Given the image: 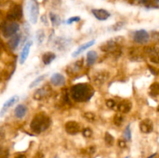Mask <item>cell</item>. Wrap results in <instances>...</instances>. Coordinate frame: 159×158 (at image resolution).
Masks as SVG:
<instances>
[{
	"mask_svg": "<svg viewBox=\"0 0 159 158\" xmlns=\"http://www.w3.org/2000/svg\"><path fill=\"white\" fill-rule=\"evenodd\" d=\"M71 97L76 102H86L93 97L94 90L93 87L86 83H80L71 88Z\"/></svg>",
	"mask_w": 159,
	"mask_h": 158,
	"instance_id": "6da1fadb",
	"label": "cell"
},
{
	"mask_svg": "<svg viewBox=\"0 0 159 158\" xmlns=\"http://www.w3.org/2000/svg\"><path fill=\"white\" fill-rule=\"evenodd\" d=\"M51 125V119L44 113H38L31 121L30 129L35 133H41Z\"/></svg>",
	"mask_w": 159,
	"mask_h": 158,
	"instance_id": "7a4b0ae2",
	"label": "cell"
},
{
	"mask_svg": "<svg viewBox=\"0 0 159 158\" xmlns=\"http://www.w3.org/2000/svg\"><path fill=\"white\" fill-rule=\"evenodd\" d=\"M123 42V38L120 37H115L107 40L106 43H102L100 46L101 50L106 53H114L117 52L120 47L121 43Z\"/></svg>",
	"mask_w": 159,
	"mask_h": 158,
	"instance_id": "3957f363",
	"label": "cell"
},
{
	"mask_svg": "<svg viewBox=\"0 0 159 158\" xmlns=\"http://www.w3.org/2000/svg\"><path fill=\"white\" fill-rule=\"evenodd\" d=\"M28 12L30 21L32 24L37 23L39 17V6L36 0H30L28 2Z\"/></svg>",
	"mask_w": 159,
	"mask_h": 158,
	"instance_id": "277c9868",
	"label": "cell"
},
{
	"mask_svg": "<svg viewBox=\"0 0 159 158\" xmlns=\"http://www.w3.org/2000/svg\"><path fill=\"white\" fill-rule=\"evenodd\" d=\"M51 92H52V90H51V87L48 85H45L34 92V99L37 101L43 100V99L50 97Z\"/></svg>",
	"mask_w": 159,
	"mask_h": 158,
	"instance_id": "5b68a950",
	"label": "cell"
},
{
	"mask_svg": "<svg viewBox=\"0 0 159 158\" xmlns=\"http://www.w3.org/2000/svg\"><path fill=\"white\" fill-rule=\"evenodd\" d=\"M22 16H23V10L20 5H15L12 6L7 13V19L11 21L21 20Z\"/></svg>",
	"mask_w": 159,
	"mask_h": 158,
	"instance_id": "8992f818",
	"label": "cell"
},
{
	"mask_svg": "<svg viewBox=\"0 0 159 158\" xmlns=\"http://www.w3.org/2000/svg\"><path fill=\"white\" fill-rule=\"evenodd\" d=\"M19 29H20V25L16 22H12L4 26L2 29V34L4 37L8 38V37H11L15 35Z\"/></svg>",
	"mask_w": 159,
	"mask_h": 158,
	"instance_id": "52a82bcc",
	"label": "cell"
},
{
	"mask_svg": "<svg viewBox=\"0 0 159 158\" xmlns=\"http://www.w3.org/2000/svg\"><path fill=\"white\" fill-rule=\"evenodd\" d=\"M149 39H150V36H149L148 33L144 29H140L135 32L134 36V40L136 43H146L148 42Z\"/></svg>",
	"mask_w": 159,
	"mask_h": 158,
	"instance_id": "ba28073f",
	"label": "cell"
},
{
	"mask_svg": "<svg viewBox=\"0 0 159 158\" xmlns=\"http://www.w3.org/2000/svg\"><path fill=\"white\" fill-rule=\"evenodd\" d=\"M19 99H20V98H19L18 95H13L11 98H9V99L3 104L2 107L1 111H0V117L4 116L11 107L13 106L16 103H17Z\"/></svg>",
	"mask_w": 159,
	"mask_h": 158,
	"instance_id": "9c48e42d",
	"label": "cell"
},
{
	"mask_svg": "<svg viewBox=\"0 0 159 158\" xmlns=\"http://www.w3.org/2000/svg\"><path fill=\"white\" fill-rule=\"evenodd\" d=\"M65 131L71 135H75L81 130V126L75 121H68L65 125Z\"/></svg>",
	"mask_w": 159,
	"mask_h": 158,
	"instance_id": "30bf717a",
	"label": "cell"
},
{
	"mask_svg": "<svg viewBox=\"0 0 159 158\" xmlns=\"http://www.w3.org/2000/svg\"><path fill=\"white\" fill-rule=\"evenodd\" d=\"M70 40L64 37H58L54 42V46H55L57 50H64L67 49L70 45Z\"/></svg>",
	"mask_w": 159,
	"mask_h": 158,
	"instance_id": "8fae6325",
	"label": "cell"
},
{
	"mask_svg": "<svg viewBox=\"0 0 159 158\" xmlns=\"http://www.w3.org/2000/svg\"><path fill=\"white\" fill-rule=\"evenodd\" d=\"M82 65H83V60H77L75 63H72L71 64L68 65V68H66V71L69 75L75 74L80 71L81 68H82Z\"/></svg>",
	"mask_w": 159,
	"mask_h": 158,
	"instance_id": "7c38bea8",
	"label": "cell"
},
{
	"mask_svg": "<svg viewBox=\"0 0 159 158\" xmlns=\"http://www.w3.org/2000/svg\"><path fill=\"white\" fill-rule=\"evenodd\" d=\"M154 125L151 119H145L140 123V129L144 133H150L153 131Z\"/></svg>",
	"mask_w": 159,
	"mask_h": 158,
	"instance_id": "4fadbf2b",
	"label": "cell"
},
{
	"mask_svg": "<svg viewBox=\"0 0 159 158\" xmlns=\"http://www.w3.org/2000/svg\"><path fill=\"white\" fill-rule=\"evenodd\" d=\"M92 12L94 15L97 20L103 21V20H107L109 17L110 16V13L107 11L106 9H93Z\"/></svg>",
	"mask_w": 159,
	"mask_h": 158,
	"instance_id": "5bb4252c",
	"label": "cell"
},
{
	"mask_svg": "<svg viewBox=\"0 0 159 158\" xmlns=\"http://www.w3.org/2000/svg\"><path fill=\"white\" fill-rule=\"evenodd\" d=\"M32 46V41H29L24 45L23 48L22 49L21 53H20V64H23L25 63V61L27 59L28 56H29L30 50V47Z\"/></svg>",
	"mask_w": 159,
	"mask_h": 158,
	"instance_id": "9a60e30c",
	"label": "cell"
},
{
	"mask_svg": "<svg viewBox=\"0 0 159 158\" xmlns=\"http://www.w3.org/2000/svg\"><path fill=\"white\" fill-rule=\"evenodd\" d=\"M95 43H96V40H90V41L83 43V44L81 45V46H79V47L77 48V50L74 51V53L72 54V57H77L78 56L80 55L82 53H83L85 50H87L88 48H89L90 46H93V45L95 44Z\"/></svg>",
	"mask_w": 159,
	"mask_h": 158,
	"instance_id": "2e32d148",
	"label": "cell"
},
{
	"mask_svg": "<svg viewBox=\"0 0 159 158\" xmlns=\"http://www.w3.org/2000/svg\"><path fill=\"white\" fill-rule=\"evenodd\" d=\"M132 108V102L130 100L121 101L117 106V109L120 113H128Z\"/></svg>",
	"mask_w": 159,
	"mask_h": 158,
	"instance_id": "e0dca14e",
	"label": "cell"
},
{
	"mask_svg": "<svg viewBox=\"0 0 159 158\" xmlns=\"http://www.w3.org/2000/svg\"><path fill=\"white\" fill-rule=\"evenodd\" d=\"M51 82L54 86H62L65 84V77L59 73H55L51 76Z\"/></svg>",
	"mask_w": 159,
	"mask_h": 158,
	"instance_id": "ac0fdd59",
	"label": "cell"
},
{
	"mask_svg": "<svg viewBox=\"0 0 159 158\" xmlns=\"http://www.w3.org/2000/svg\"><path fill=\"white\" fill-rule=\"evenodd\" d=\"M26 112H27V108L26 107V105L20 104L16 107L15 110H14V114H15L16 117L18 119H23L26 116Z\"/></svg>",
	"mask_w": 159,
	"mask_h": 158,
	"instance_id": "d6986e66",
	"label": "cell"
},
{
	"mask_svg": "<svg viewBox=\"0 0 159 158\" xmlns=\"http://www.w3.org/2000/svg\"><path fill=\"white\" fill-rule=\"evenodd\" d=\"M20 38H21V37H20V34H15V35H13L12 37H11V39L9 40V41L8 42L9 48L12 50L16 49L17 46L20 44Z\"/></svg>",
	"mask_w": 159,
	"mask_h": 158,
	"instance_id": "ffe728a7",
	"label": "cell"
},
{
	"mask_svg": "<svg viewBox=\"0 0 159 158\" xmlns=\"http://www.w3.org/2000/svg\"><path fill=\"white\" fill-rule=\"evenodd\" d=\"M97 53L95 50H90L87 53L86 55V63L88 66H92L96 63L97 60Z\"/></svg>",
	"mask_w": 159,
	"mask_h": 158,
	"instance_id": "44dd1931",
	"label": "cell"
},
{
	"mask_svg": "<svg viewBox=\"0 0 159 158\" xmlns=\"http://www.w3.org/2000/svg\"><path fill=\"white\" fill-rule=\"evenodd\" d=\"M148 54L152 62L155 64H159V50L149 49L148 50Z\"/></svg>",
	"mask_w": 159,
	"mask_h": 158,
	"instance_id": "7402d4cb",
	"label": "cell"
},
{
	"mask_svg": "<svg viewBox=\"0 0 159 158\" xmlns=\"http://www.w3.org/2000/svg\"><path fill=\"white\" fill-rule=\"evenodd\" d=\"M56 58V55L53 52H46L42 56V60L45 65H48Z\"/></svg>",
	"mask_w": 159,
	"mask_h": 158,
	"instance_id": "603a6c76",
	"label": "cell"
},
{
	"mask_svg": "<svg viewBox=\"0 0 159 158\" xmlns=\"http://www.w3.org/2000/svg\"><path fill=\"white\" fill-rule=\"evenodd\" d=\"M107 79V74L105 72H99L94 76L93 77V81L96 84V85H101L103 82L106 81Z\"/></svg>",
	"mask_w": 159,
	"mask_h": 158,
	"instance_id": "cb8c5ba5",
	"label": "cell"
},
{
	"mask_svg": "<svg viewBox=\"0 0 159 158\" xmlns=\"http://www.w3.org/2000/svg\"><path fill=\"white\" fill-rule=\"evenodd\" d=\"M149 94L152 97H158L159 96V83L158 82H154L149 87Z\"/></svg>",
	"mask_w": 159,
	"mask_h": 158,
	"instance_id": "d4e9b609",
	"label": "cell"
},
{
	"mask_svg": "<svg viewBox=\"0 0 159 158\" xmlns=\"http://www.w3.org/2000/svg\"><path fill=\"white\" fill-rule=\"evenodd\" d=\"M50 20H51V23L54 26H57L61 24V18L59 15H57V14L53 13V12H51L50 13Z\"/></svg>",
	"mask_w": 159,
	"mask_h": 158,
	"instance_id": "484cf974",
	"label": "cell"
},
{
	"mask_svg": "<svg viewBox=\"0 0 159 158\" xmlns=\"http://www.w3.org/2000/svg\"><path fill=\"white\" fill-rule=\"evenodd\" d=\"M45 38V33L43 29H38L36 33V40H37L38 45L43 43Z\"/></svg>",
	"mask_w": 159,
	"mask_h": 158,
	"instance_id": "4316f807",
	"label": "cell"
},
{
	"mask_svg": "<svg viewBox=\"0 0 159 158\" xmlns=\"http://www.w3.org/2000/svg\"><path fill=\"white\" fill-rule=\"evenodd\" d=\"M47 77V74H42V75L39 76V77H37V78L35 79V80L33 81L32 82L30 83V85L29 86V88H34V87L37 86V85H39V84L40 83L41 81H43V80L45 79V77Z\"/></svg>",
	"mask_w": 159,
	"mask_h": 158,
	"instance_id": "83f0119b",
	"label": "cell"
},
{
	"mask_svg": "<svg viewBox=\"0 0 159 158\" xmlns=\"http://www.w3.org/2000/svg\"><path fill=\"white\" fill-rule=\"evenodd\" d=\"M124 122V116L121 113H116L113 117V122L116 126H120Z\"/></svg>",
	"mask_w": 159,
	"mask_h": 158,
	"instance_id": "f1b7e54d",
	"label": "cell"
},
{
	"mask_svg": "<svg viewBox=\"0 0 159 158\" xmlns=\"http://www.w3.org/2000/svg\"><path fill=\"white\" fill-rule=\"evenodd\" d=\"M124 137L127 141H130L131 139V130H130V125H128L126 127L124 133Z\"/></svg>",
	"mask_w": 159,
	"mask_h": 158,
	"instance_id": "f546056e",
	"label": "cell"
},
{
	"mask_svg": "<svg viewBox=\"0 0 159 158\" xmlns=\"http://www.w3.org/2000/svg\"><path fill=\"white\" fill-rule=\"evenodd\" d=\"M105 142L107 145L112 146L113 143H114V138L112 136L110 133H106L105 135Z\"/></svg>",
	"mask_w": 159,
	"mask_h": 158,
	"instance_id": "4dcf8cb0",
	"label": "cell"
},
{
	"mask_svg": "<svg viewBox=\"0 0 159 158\" xmlns=\"http://www.w3.org/2000/svg\"><path fill=\"white\" fill-rule=\"evenodd\" d=\"M84 118L89 122H94L95 119H96V115L94 113L89 112H85L84 114Z\"/></svg>",
	"mask_w": 159,
	"mask_h": 158,
	"instance_id": "1f68e13d",
	"label": "cell"
},
{
	"mask_svg": "<svg viewBox=\"0 0 159 158\" xmlns=\"http://www.w3.org/2000/svg\"><path fill=\"white\" fill-rule=\"evenodd\" d=\"M82 135L85 138H89L93 136V131L90 128H85L82 130Z\"/></svg>",
	"mask_w": 159,
	"mask_h": 158,
	"instance_id": "d6a6232c",
	"label": "cell"
},
{
	"mask_svg": "<svg viewBox=\"0 0 159 158\" xmlns=\"http://www.w3.org/2000/svg\"><path fill=\"white\" fill-rule=\"evenodd\" d=\"M106 105L110 109H113L116 107V102H115L114 100L113 99H108V100L106 102Z\"/></svg>",
	"mask_w": 159,
	"mask_h": 158,
	"instance_id": "836d02e7",
	"label": "cell"
},
{
	"mask_svg": "<svg viewBox=\"0 0 159 158\" xmlns=\"http://www.w3.org/2000/svg\"><path fill=\"white\" fill-rule=\"evenodd\" d=\"M80 17L79 16H72V17H70L68 20H67L66 21V23L67 24L70 25L71 24V23H77V22H79L80 21Z\"/></svg>",
	"mask_w": 159,
	"mask_h": 158,
	"instance_id": "e575fe53",
	"label": "cell"
},
{
	"mask_svg": "<svg viewBox=\"0 0 159 158\" xmlns=\"http://www.w3.org/2000/svg\"><path fill=\"white\" fill-rule=\"evenodd\" d=\"M8 156H9L8 150L3 147H0V158H8Z\"/></svg>",
	"mask_w": 159,
	"mask_h": 158,
	"instance_id": "d590c367",
	"label": "cell"
},
{
	"mask_svg": "<svg viewBox=\"0 0 159 158\" xmlns=\"http://www.w3.org/2000/svg\"><path fill=\"white\" fill-rule=\"evenodd\" d=\"M124 23H116V24L114 25V26H113V30L114 31H116V30H120V29H121V28L124 26Z\"/></svg>",
	"mask_w": 159,
	"mask_h": 158,
	"instance_id": "8d00e7d4",
	"label": "cell"
},
{
	"mask_svg": "<svg viewBox=\"0 0 159 158\" xmlns=\"http://www.w3.org/2000/svg\"><path fill=\"white\" fill-rule=\"evenodd\" d=\"M118 145H119V147H121V148H124V147H126V141L120 139V140L118 141Z\"/></svg>",
	"mask_w": 159,
	"mask_h": 158,
	"instance_id": "74e56055",
	"label": "cell"
},
{
	"mask_svg": "<svg viewBox=\"0 0 159 158\" xmlns=\"http://www.w3.org/2000/svg\"><path fill=\"white\" fill-rule=\"evenodd\" d=\"M152 37H153L154 40L159 41V32H155L152 34Z\"/></svg>",
	"mask_w": 159,
	"mask_h": 158,
	"instance_id": "f35d334b",
	"label": "cell"
},
{
	"mask_svg": "<svg viewBox=\"0 0 159 158\" xmlns=\"http://www.w3.org/2000/svg\"><path fill=\"white\" fill-rule=\"evenodd\" d=\"M34 158H45V157H44V155H43V153L39 152V153H37V154L35 155Z\"/></svg>",
	"mask_w": 159,
	"mask_h": 158,
	"instance_id": "ab89813d",
	"label": "cell"
},
{
	"mask_svg": "<svg viewBox=\"0 0 159 158\" xmlns=\"http://www.w3.org/2000/svg\"><path fill=\"white\" fill-rule=\"evenodd\" d=\"M15 158H26L25 155H19V156H16Z\"/></svg>",
	"mask_w": 159,
	"mask_h": 158,
	"instance_id": "60d3db41",
	"label": "cell"
},
{
	"mask_svg": "<svg viewBox=\"0 0 159 158\" xmlns=\"http://www.w3.org/2000/svg\"><path fill=\"white\" fill-rule=\"evenodd\" d=\"M155 156H156V153H154V154H152V156H149L148 158H154V157H155Z\"/></svg>",
	"mask_w": 159,
	"mask_h": 158,
	"instance_id": "b9f144b4",
	"label": "cell"
},
{
	"mask_svg": "<svg viewBox=\"0 0 159 158\" xmlns=\"http://www.w3.org/2000/svg\"><path fill=\"white\" fill-rule=\"evenodd\" d=\"M157 111H158V112H159V105L158 106V108H157Z\"/></svg>",
	"mask_w": 159,
	"mask_h": 158,
	"instance_id": "7bdbcfd3",
	"label": "cell"
},
{
	"mask_svg": "<svg viewBox=\"0 0 159 158\" xmlns=\"http://www.w3.org/2000/svg\"><path fill=\"white\" fill-rule=\"evenodd\" d=\"M125 158H130V157H129V156H127V157H125Z\"/></svg>",
	"mask_w": 159,
	"mask_h": 158,
	"instance_id": "ee69618b",
	"label": "cell"
},
{
	"mask_svg": "<svg viewBox=\"0 0 159 158\" xmlns=\"http://www.w3.org/2000/svg\"><path fill=\"white\" fill-rule=\"evenodd\" d=\"M157 1H159V0H157Z\"/></svg>",
	"mask_w": 159,
	"mask_h": 158,
	"instance_id": "f6af8a7d",
	"label": "cell"
}]
</instances>
